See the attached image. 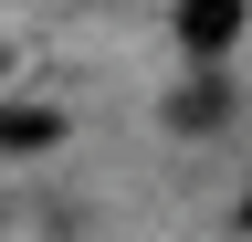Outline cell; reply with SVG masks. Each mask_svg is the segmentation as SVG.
<instances>
[{
    "label": "cell",
    "instance_id": "3",
    "mask_svg": "<svg viewBox=\"0 0 252 242\" xmlns=\"http://www.w3.org/2000/svg\"><path fill=\"white\" fill-rule=\"evenodd\" d=\"M63 137V116L53 105H0V158H21V147H53Z\"/></svg>",
    "mask_w": 252,
    "mask_h": 242
},
{
    "label": "cell",
    "instance_id": "4",
    "mask_svg": "<svg viewBox=\"0 0 252 242\" xmlns=\"http://www.w3.org/2000/svg\"><path fill=\"white\" fill-rule=\"evenodd\" d=\"M242 232H252V190H242Z\"/></svg>",
    "mask_w": 252,
    "mask_h": 242
},
{
    "label": "cell",
    "instance_id": "1",
    "mask_svg": "<svg viewBox=\"0 0 252 242\" xmlns=\"http://www.w3.org/2000/svg\"><path fill=\"white\" fill-rule=\"evenodd\" d=\"M242 0H179V53H200V64H210V53H231L242 42Z\"/></svg>",
    "mask_w": 252,
    "mask_h": 242
},
{
    "label": "cell",
    "instance_id": "2",
    "mask_svg": "<svg viewBox=\"0 0 252 242\" xmlns=\"http://www.w3.org/2000/svg\"><path fill=\"white\" fill-rule=\"evenodd\" d=\"M220 116H231V84H220V74H200V84L168 95V127H220Z\"/></svg>",
    "mask_w": 252,
    "mask_h": 242
}]
</instances>
